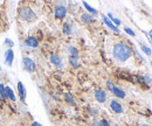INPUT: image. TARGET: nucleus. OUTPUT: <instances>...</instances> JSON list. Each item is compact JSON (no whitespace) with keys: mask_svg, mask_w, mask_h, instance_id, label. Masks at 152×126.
Returning <instances> with one entry per match:
<instances>
[{"mask_svg":"<svg viewBox=\"0 0 152 126\" xmlns=\"http://www.w3.org/2000/svg\"><path fill=\"white\" fill-rule=\"evenodd\" d=\"M4 43H5V44H6L8 48H11V49H13V48H14V42H13L11 39H8V37H6V39H5Z\"/></svg>","mask_w":152,"mask_h":126,"instance_id":"obj_23","label":"nucleus"},{"mask_svg":"<svg viewBox=\"0 0 152 126\" xmlns=\"http://www.w3.org/2000/svg\"><path fill=\"white\" fill-rule=\"evenodd\" d=\"M132 55V48L124 43V42H117L113 47V56L118 62H126Z\"/></svg>","mask_w":152,"mask_h":126,"instance_id":"obj_1","label":"nucleus"},{"mask_svg":"<svg viewBox=\"0 0 152 126\" xmlns=\"http://www.w3.org/2000/svg\"><path fill=\"white\" fill-rule=\"evenodd\" d=\"M94 96H95V99L98 103H105V101H107V92L104 90H102V89L95 90Z\"/></svg>","mask_w":152,"mask_h":126,"instance_id":"obj_8","label":"nucleus"},{"mask_svg":"<svg viewBox=\"0 0 152 126\" xmlns=\"http://www.w3.org/2000/svg\"><path fill=\"white\" fill-rule=\"evenodd\" d=\"M54 14H55V18L56 19H60V20L64 19L66 15H67V7L63 6V5H58V6L55 7Z\"/></svg>","mask_w":152,"mask_h":126,"instance_id":"obj_5","label":"nucleus"},{"mask_svg":"<svg viewBox=\"0 0 152 126\" xmlns=\"http://www.w3.org/2000/svg\"><path fill=\"white\" fill-rule=\"evenodd\" d=\"M13 61H14V50L8 48L5 52V63H6L7 67H12Z\"/></svg>","mask_w":152,"mask_h":126,"instance_id":"obj_6","label":"nucleus"},{"mask_svg":"<svg viewBox=\"0 0 152 126\" xmlns=\"http://www.w3.org/2000/svg\"><path fill=\"white\" fill-rule=\"evenodd\" d=\"M108 18L111 20V22L114 23L115 26H117V27H118V26H121V20H119V19H117V18H115L111 13H108Z\"/></svg>","mask_w":152,"mask_h":126,"instance_id":"obj_22","label":"nucleus"},{"mask_svg":"<svg viewBox=\"0 0 152 126\" xmlns=\"http://www.w3.org/2000/svg\"><path fill=\"white\" fill-rule=\"evenodd\" d=\"M23 44L29 48H37L39 46V41L35 36H28L23 40Z\"/></svg>","mask_w":152,"mask_h":126,"instance_id":"obj_7","label":"nucleus"},{"mask_svg":"<svg viewBox=\"0 0 152 126\" xmlns=\"http://www.w3.org/2000/svg\"><path fill=\"white\" fill-rule=\"evenodd\" d=\"M140 49H142V52H143V53H145V54L148 55V56H151V54H152L151 48H149L148 46H145V44H143L142 42H140Z\"/></svg>","mask_w":152,"mask_h":126,"instance_id":"obj_21","label":"nucleus"},{"mask_svg":"<svg viewBox=\"0 0 152 126\" xmlns=\"http://www.w3.org/2000/svg\"><path fill=\"white\" fill-rule=\"evenodd\" d=\"M82 4H83V6H84V8L89 12V14H91V15H97V13H98V12H97V9H95L94 7H91L87 1H83Z\"/></svg>","mask_w":152,"mask_h":126,"instance_id":"obj_14","label":"nucleus"},{"mask_svg":"<svg viewBox=\"0 0 152 126\" xmlns=\"http://www.w3.org/2000/svg\"><path fill=\"white\" fill-rule=\"evenodd\" d=\"M107 88H108V90H110V92H111L114 96H116V97L119 98V99H124V98L126 97V93L124 92V90H122L121 88L116 87L111 81H107Z\"/></svg>","mask_w":152,"mask_h":126,"instance_id":"obj_3","label":"nucleus"},{"mask_svg":"<svg viewBox=\"0 0 152 126\" xmlns=\"http://www.w3.org/2000/svg\"><path fill=\"white\" fill-rule=\"evenodd\" d=\"M50 63L53 66H55L56 68H62L63 67V63H62V58L56 54H52L50 55Z\"/></svg>","mask_w":152,"mask_h":126,"instance_id":"obj_11","label":"nucleus"},{"mask_svg":"<svg viewBox=\"0 0 152 126\" xmlns=\"http://www.w3.org/2000/svg\"><path fill=\"white\" fill-rule=\"evenodd\" d=\"M22 67H23V69L26 71L28 72H34L37 70V64H35L34 60L28 57V56L22 57Z\"/></svg>","mask_w":152,"mask_h":126,"instance_id":"obj_4","label":"nucleus"},{"mask_svg":"<svg viewBox=\"0 0 152 126\" xmlns=\"http://www.w3.org/2000/svg\"><path fill=\"white\" fill-rule=\"evenodd\" d=\"M98 125L99 126H110V124H109V122H108L107 119H101V120L98 122Z\"/></svg>","mask_w":152,"mask_h":126,"instance_id":"obj_25","label":"nucleus"},{"mask_svg":"<svg viewBox=\"0 0 152 126\" xmlns=\"http://www.w3.org/2000/svg\"><path fill=\"white\" fill-rule=\"evenodd\" d=\"M151 66H152V63H151Z\"/></svg>","mask_w":152,"mask_h":126,"instance_id":"obj_31","label":"nucleus"},{"mask_svg":"<svg viewBox=\"0 0 152 126\" xmlns=\"http://www.w3.org/2000/svg\"><path fill=\"white\" fill-rule=\"evenodd\" d=\"M89 112H90V114H91L93 117H96V116L98 114V112H97L96 110H94L93 108H89Z\"/></svg>","mask_w":152,"mask_h":126,"instance_id":"obj_26","label":"nucleus"},{"mask_svg":"<svg viewBox=\"0 0 152 126\" xmlns=\"http://www.w3.org/2000/svg\"><path fill=\"white\" fill-rule=\"evenodd\" d=\"M17 89H18V92H19V97L21 102H25L26 99V87L23 85L22 82H18V85H17Z\"/></svg>","mask_w":152,"mask_h":126,"instance_id":"obj_12","label":"nucleus"},{"mask_svg":"<svg viewBox=\"0 0 152 126\" xmlns=\"http://www.w3.org/2000/svg\"><path fill=\"white\" fill-rule=\"evenodd\" d=\"M0 70H1V66H0Z\"/></svg>","mask_w":152,"mask_h":126,"instance_id":"obj_30","label":"nucleus"},{"mask_svg":"<svg viewBox=\"0 0 152 126\" xmlns=\"http://www.w3.org/2000/svg\"><path fill=\"white\" fill-rule=\"evenodd\" d=\"M116 126H117V125H116Z\"/></svg>","mask_w":152,"mask_h":126,"instance_id":"obj_32","label":"nucleus"},{"mask_svg":"<svg viewBox=\"0 0 152 126\" xmlns=\"http://www.w3.org/2000/svg\"><path fill=\"white\" fill-rule=\"evenodd\" d=\"M102 20H103L104 25H105V26H107L108 28H110V29H111L113 32H115V33H117V34H119V33H121V31L118 29V27H117V26H115L114 23L111 22V20H110V19L108 18L107 15H103V17H102Z\"/></svg>","mask_w":152,"mask_h":126,"instance_id":"obj_9","label":"nucleus"},{"mask_svg":"<svg viewBox=\"0 0 152 126\" xmlns=\"http://www.w3.org/2000/svg\"><path fill=\"white\" fill-rule=\"evenodd\" d=\"M31 126H42V125H41L40 123H38V122H33V123H32V125H31Z\"/></svg>","mask_w":152,"mask_h":126,"instance_id":"obj_27","label":"nucleus"},{"mask_svg":"<svg viewBox=\"0 0 152 126\" xmlns=\"http://www.w3.org/2000/svg\"><path fill=\"white\" fill-rule=\"evenodd\" d=\"M18 17H19L21 21H25V22H34L37 20V18H38L35 12L31 7H27V6L19 8Z\"/></svg>","mask_w":152,"mask_h":126,"instance_id":"obj_2","label":"nucleus"},{"mask_svg":"<svg viewBox=\"0 0 152 126\" xmlns=\"http://www.w3.org/2000/svg\"><path fill=\"white\" fill-rule=\"evenodd\" d=\"M149 36H150V37L152 39V29L150 31V32H149Z\"/></svg>","mask_w":152,"mask_h":126,"instance_id":"obj_28","label":"nucleus"},{"mask_svg":"<svg viewBox=\"0 0 152 126\" xmlns=\"http://www.w3.org/2000/svg\"><path fill=\"white\" fill-rule=\"evenodd\" d=\"M81 20H82L83 23H86V25H90V23H93V22L95 21L94 17H93L91 14H89V13H83V14L81 15Z\"/></svg>","mask_w":152,"mask_h":126,"instance_id":"obj_13","label":"nucleus"},{"mask_svg":"<svg viewBox=\"0 0 152 126\" xmlns=\"http://www.w3.org/2000/svg\"><path fill=\"white\" fill-rule=\"evenodd\" d=\"M124 32H125L126 34H129L130 36H136L134 32H133L131 28H129V27H125V28H124Z\"/></svg>","mask_w":152,"mask_h":126,"instance_id":"obj_24","label":"nucleus"},{"mask_svg":"<svg viewBox=\"0 0 152 126\" xmlns=\"http://www.w3.org/2000/svg\"><path fill=\"white\" fill-rule=\"evenodd\" d=\"M68 50H69V56H74V57H77L78 58V50L76 49L74 46H69L68 47Z\"/></svg>","mask_w":152,"mask_h":126,"instance_id":"obj_20","label":"nucleus"},{"mask_svg":"<svg viewBox=\"0 0 152 126\" xmlns=\"http://www.w3.org/2000/svg\"><path fill=\"white\" fill-rule=\"evenodd\" d=\"M0 98L2 101H7V92H6V85H4L2 83H0Z\"/></svg>","mask_w":152,"mask_h":126,"instance_id":"obj_16","label":"nucleus"},{"mask_svg":"<svg viewBox=\"0 0 152 126\" xmlns=\"http://www.w3.org/2000/svg\"><path fill=\"white\" fill-rule=\"evenodd\" d=\"M64 99H66V102L67 103H69L70 105H76V101L75 98H74V96L72 95V93H64Z\"/></svg>","mask_w":152,"mask_h":126,"instance_id":"obj_17","label":"nucleus"},{"mask_svg":"<svg viewBox=\"0 0 152 126\" xmlns=\"http://www.w3.org/2000/svg\"><path fill=\"white\" fill-rule=\"evenodd\" d=\"M110 109L114 111L115 113H123V106H122V104L119 103V102H117V101H115V99H113L111 102H110Z\"/></svg>","mask_w":152,"mask_h":126,"instance_id":"obj_10","label":"nucleus"},{"mask_svg":"<svg viewBox=\"0 0 152 126\" xmlns=\"http://www.w3.org/2000/svg\"><path fill=\"white\" fill-rule=\"evenodd\" d=\"M142 126H150V125H142Z\"/></svg>","mask_w":152,"mask_h":126,"instance_id":"obj_29","label":"nucleus"},{"mask_svg":"<svg viewBox=\"0 0 152 126\" xmlns=\"http://www.w3.org/2000/svg\"><path fill=\"white\" fill-rule=\"evenodd\" d=\"M62 32H63V34H66V35H70V34H72V26H70L68 22L63 23Z\"/></svg>","mask_w":152,"mask_h":126,"instance_id":"obj_18","label":"nucleus"},{"mask_svg":"<svg viewBox=\"0 0 152 126\" xmlns=\"http://www.w3.org/2000/svg\"><path fill=\"white\" fill-rule=\"evenodd\" d=\"M6 92H7V97L11 102H17V96H15L14 91L12 90L10 87H6Z\"/></svg>","mask_w":152,"mask_h":126,"instance_id":"obj_15","label":"nucleus"},{"mask_svg":"<svg viewBox=\"0 0 152 126\" xmlns=\"http://www.w3.org/2000/svg\"><path fill=\"white\" fill-rule=\"evenodd\" d=\"M69 63H70V66L74 67V68H78V67H80L78 58H77V57H74V56H69Z\"/></svg>","mask_w":152,"mask_h":126,"instance_id":"obj_19","label":"nucleus"}]
</instances>
